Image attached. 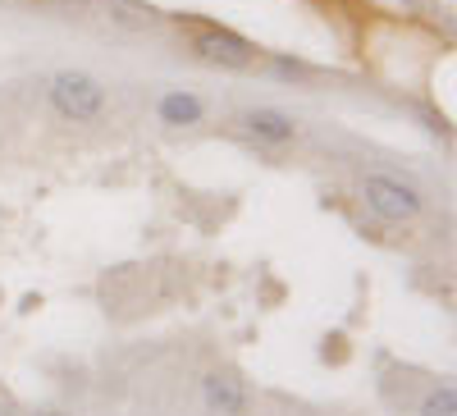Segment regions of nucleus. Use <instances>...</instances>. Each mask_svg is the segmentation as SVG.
Instances as JSON below:
<instances>
[{
	"instance_id": "obj_10",
	"label": "nucleus",
	"mask_w": 457,
	"mask_h": 416,
	"mask_svg": "<svg viewBox=\"0 0 457 416\" xmlns=\"http://www.w3.org/2000/svg\"><path fill=\"white\" fill-rule=\"evenodd\" d=\"M28 416H69V412H60V407H37V412H28Z\"/></svg>"
},
{
	"instance_id": "obj_6",
	"label": "nucleus",
	"mask_w": 457,
	"mask_h": 416,
	"mask_svg": "<svg viewBox=\"0 0 457 416\" xmlns=\"http://www.w3.org/2000/svg\"><path fill=\"white\" fill-rule=\"evenodd\" d=\"M101 5H105L110 23H120L129 32H151V28H161V19H165L151 0H101Z\"/></svg>"
},
{
	"instance_id": "obj_11",
	"label": "nucleus",
	"mask_w": 457,
	"mask_h": 416,
	"mask_svg": "<svg viewBox=\"0 0 457 416\" xmlns=\"http://www.w3.org/2000/svg\"><path fill=\"white\" fill-rule=\"evenodd\" d=\"M0 5H32V0H0Z\"/></svg>"
},
{
	"instance_id": "obj_7",
	"label": "nucleus",
	"mask_w": 457,
	"mask_h": 416,
	"mask_svg": "<svg viewBox=\"0 0 457 416\" xmlns=\"http://www.w3.org/2000/svg\"><path fill=\"white\" fill-rule=\"evenodd\" d=\"M161 120L174 124V129H187V124H202V101L193 92H165L161 96Z\"/></svg>"
},
{
	"instance_id": "obj_2",
	"label": "nucleus",
	"mask_w": 457,
	"mask_h": 416,
	"mask_svg": "<svg viewBox=\"0 0 457 416\" xmlns=\"http://www.w3.org/2000/svg\"><path fill=\"white\" fill-rule=\"evenodd\" d=\"M183 28H187V51L202 64H211V69H252L256 64V46L234 28H220L211 19H183Z\"/></svg>"
},
{
	"instance_id": "obj_9",
	"label": "nucleus",
	"mask_w": 457,
	"mask_h": 416,
	"mask_svg": "<svg viewBox=\"0 0 457 416\" xmlns=\"http://www.w3.org/2000/svg\"><path fill=\"white\" fill-rule=\"evenodd\" d=\"M37 5H46L60 19H83V14H92L101 5V0H37Z\"/></svg>"
},
{
	"instance_id": "obj_4",
	"label": "nucleus",
	"mask_w": 457,
	"mask_h": 416,
	"mask_svg": "<svg viewBox=\"0 0 457 416\" xmlns=\"http://www.w3.org/2000/svg\"><path fill=\"white\" fill-rule=\"evenodd\" d=\"M202 403H206L211 416H247V403L252 398H247L243 375L220 366V370H206L202 375Z\"/></svg>"
},
{
	"instance_id": "obj_1",
	"label": "nucleus",
	"mask_w": 457,
	"mask_h": 416,
	"mask_svg": "<svg viewBox=\"0 0 457 416\" xmlns=\"http://www.w3.org/2000/svg\"><path fill=\"white\" fill-rule=\"evenodd\" d=\"M46 101L60 120L69 124H92L105 115V83L92 79L87 69H60L51 73V83H46Z\"/></svg>"
},
{
	"instance_id": "obj_3",
	"label": "nucleus",
	"mask_w": 457,
	"mask_h": 416,
	"mask_svg": "<svg viewBox=\"0 0 457 416\" xmlns=\"http://www.w3.org/2000/svg\"><path fill=\"white\" fill-rule=\"evenodd\" d=\"M361 202L379 215V220H389V224H407L421 215L426 197H421V187L416 183H403L394 174H366L361 179Z\"/></svg>"
},
{
	"instance_id": "obj_12",
	"label": "nucleus",
	"mask_w": 457,
	"mask_h": 416,
	"mask_svg": "<svg viewBox=\"0 0 457 416\" xmlns=\"http://www.w3.org/2000/svg\"><path fill=\"white\" fill-rule=\"evenodd\" d=\"M407 5H416V0H407Z\"/></svg>"
},
{
	"instance_id": "obj_8",
	"label": "nucleus",
	"mask_w": 457,
	"mask_h": 416,
	"mask_svg": "<svg viewBox=\"0 0 457 416\" xmlns=\"http://www.w3.org/2000/svg\"><path fill=\"white\" fill-rule=\"evenodd\" d=\"M421 416H457V389L453 385H435L421 398Z\"/></svg>"
},
{
	"instance_id": "obj_5",
	"label": "nucleus",
	"mask_w": 457,
	"mask_h": 416,
	"mask_svg": "<svg viewBox=\"0 0 457 416\" xmlns=\"http://www.w3.org/2000/svg\"><path fill=\"white\" fill-rule=\"evenodd\" d=\"M243 133H252L256 142H270V146H284L297 137V120L284 115V110H270V105H261V110H247V115L238 120Z\"/></svg>"
}]
</instances>
